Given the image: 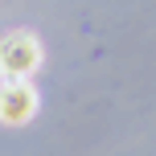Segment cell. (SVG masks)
I'll use <instances>...</instances> for the list:
<instances>
[{"label": "cell", "mask_w": 156, "mask_h": 156, "mask_svg": "<svg viewBox=\"0 0 156 156\" xmlns=\"http://www.w3.org/2000/svg\"><path fill=\"white\" fill-rule=\"evenodd\" d=\"M37 66H41V41L33 33L16 29L0 37V78L4 82H21V78L37 74Z\"/></svg>", "instance_id": "1"}, {"label": "cell", "mask_w": 156, "mask_h": 156, "mask_svg": "<svg viewBox=\"0 0 156 156\" xmlns=\"http://www.w3.org/2000/svg\"><path fill=\"white\" fill-rule=\"evenodd\" d=\"M37 115V90H33L29 78L21 82H0V123L21 127Z\"/></svg>", "instance_id": "2"}]
</instances>
